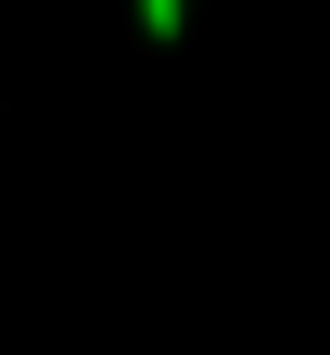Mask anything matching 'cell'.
Returning a JSON list of instances; mask_svg holds the SVG:
<instances>
[{"mask_svg":"<svg viewBox=\"0 0 330 355\" xmlns=\"http://www.w3.org/2000/svg\"><path fill=\"white\" fill-rule=\"evenodd\" d=\"M191 26V0H140V38H178Z\"/></svg>","mask_w":330,"mask_h":355,"instance_id":"6da1fadb","label":"cell"}]
</instances>
